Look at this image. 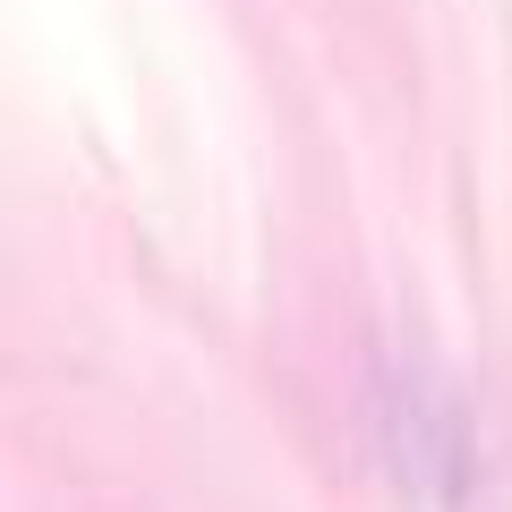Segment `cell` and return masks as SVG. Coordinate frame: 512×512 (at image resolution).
I'll return each instance as SVG.
<instances>
[{"label": "cell", "instance_id": "cell-1", "mask_svg": "<svg viewBox=\"0 0 512 512\" xmlns=\"http://www.w3.org/2000/svg\"><path fill=\"white\" fill-rule=\"evenodd\" d=\"M367 419H376V461H384L402 504H419V512H470L478 504V478H487L478 419L461 402V384L427 350H376Z\"/></svg>", "mask_w": 512, "mask_h": 512}]
</instances>
